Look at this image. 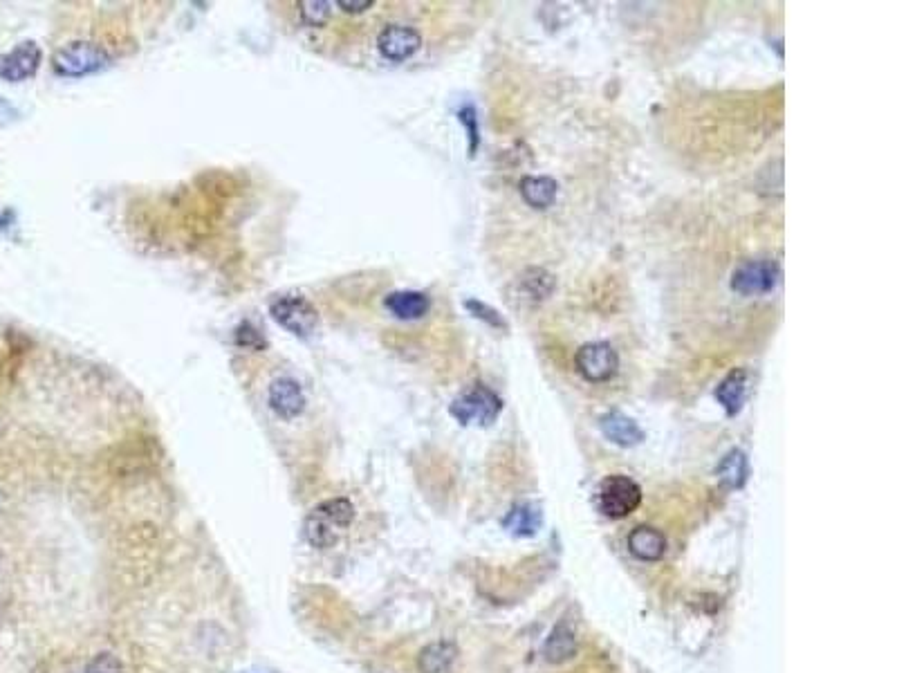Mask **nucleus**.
Here are the masks:
<instances>
[{
    "label": "nucleus",
    "instance_id": "a211bd4d",
    "mask_svg": "<svg viewBox=\"0 0 897 673\" xmlns=\"http://www.w3.org/2000/svg\"><path fill=\"white\" fill-rule=\"evenodd\" d=\"M543 523L541 507L534 503L514 505L503 519V528L514 537H534Z\"/></svg>",
    "mask_w": 897,
    "mask_h": 673
},
{
    "label": "nucleus",
    "instance_id": "7ed1b4c3",
    "mask_svg": "<svg viewBox=\"0 0 897 673\" xmlns=\"http://www.w3.org/2000/svg\"><path fill=\"white\" fill-rule=\"evenodd\" d=\"M599 510L608 519H626L642 505V487L633 478L624 474H613L601 481L597 490Z\"/></svg>",
    "mask_w": 897,
    "mask_h": 673
},
{
    "label": "nucleus",
    "instance_id": "f03ea898",
    "mask_svg": "<svg viewBox=\"0 0 897 673\" xmlns=\"http://www.w3.org/2000/svg\"><path fill=\"white\" fill-rule=\"evenodd\" d=\"M503 407H505L503 400L498 398L489 386L474 384L469 391L458 395V398L451 402L449 413L460 424L476 422L480 427H489V424L496 422V418L501 416Z\"/></svg>",
    "mask_w": 897,
    "mask_h": 673
},
{
    "label": "nucleus",
    "instance_id": "f8f14e48",
    "mask_svg": "<svg viewBox=\"0 0 897 673\" xmlns=\"http://www.w3.org/2000/svg\"><path fill=\"white\" fill-rule=\"evenodd\" d=\"M384 306L397 319L415 321L422 319L431 310V299L418 290H400L388 294L384 299Z\"/></svg>",
    "mask_w": 897,
    "mask_h": 673
},
{
    "label": "nucleus",
    "instance_id": "4be33fe9",
    "mask_svg": "<svg viewBox=\"0 0 897 673\" xmlns=\"http://www.w3.org/2000/svg\"><path fill=\"white\" fill-rule=\"evenodd\" d=\"M465 308L471 312V315H474L476 319H480V321H485L487 326H492V328H501V330H505L507 328V324H505V319L498 315V312L494 310V308H489V306H485V303H480V301H476V299H469V301H465Z\"/></svg>",
    "mask_w": 897,
    "mask_h": 673
},
{
    "label": "nucleus",
    "instance_id": "393cba45",
    "mask_svg": "<svg viewBox=\"0 0 897 673\" xmlns=\"http://www.w3.org/2000/svg\"><path fill=\"white\" fill-rule=\"evenodd\" d=\"M236 341H238V346H245V348H263L265 346V339L252 324H243L238 328Z\"/></svg>",
    "mask_w": 897,
    "mask_h": 673
},
{
    "label": "nucleus",
    "instance_id": "aec40b11",
    "mask_svg": "<svg viewBox=\"0 0 897 673\" xmlns=\"http://www.w3.org/2000/svg\"><path fill=\"white\" fill-rule=\"evenodd\" d=\"M716 474L723 485L732 487V490H741L749 476V460L745 456V451L732 449L729 454H725V458L720 460Z\"/></svg>",
    "mask_w": 897,
    "mask_h": 673
},
{
    "label": "nucleus",
    "instance_id": "f3484780",
    "mask_svg": "<svg viewBox=\"0 0 897 673\" xmlns=\"http://www.w3.org/2000/svg\"><path fill=\"white\" fill-rule=\"evenodd\" d=\"M543 656L550 665H563L577 656V633L570 629L566 622L557 624L550 633V638L545 640Z\"/></svg>",
    "mask_w": 897,
    "mask_h": 673
},
{
    "label": "nucleus",
    "instance_id": "9d476101",
    "mask_svg": "<svg viewBox=\"0 0 897 673\" xmlns=\"http://www.w3.org/2000/svg\"><path fill=\"white\" fill-rule=\"evenodd\" d=\"M267 402H270L276 416L283 420H294L299 418L305 409V393L297 380H292V377H281V380H276L270 386Z\"/></svg>",
    "mask_w": 897,
    "mask_h": 673
},
{
    "label": "nucleus",
    "instance_id": "9b49d317",
    "mask_svg": "<svg viewBox=\"0 0 897 673\" xmlns=\"http://www.w3.org/2000/svg\"><path fill=\"white\" fill-rule=\"evenodd\" d=\"M599 429L610 442H615L619 447H635L644 440V431L640 424L633 418L624 416L622 411H610L606 416H601Z\"/></svg>",
    "mask_w": 897,
    "mask_h": 673
},
{
    "label": "nucleus",
    "instance_id": "423d86ee",
    "mask_svg": "<svg viewBox=\"0 0 897 673\" xmlns=\"http://www.w3.org/2000/svg\"><path fill=\"white\" fill-rule=\"evenodd\" d=\"M274 321L297 337H310L319 326V312L303 297H279L270 303Z\"/></svg>",
    "mask_w": 897,
    "mask_h": 673
},
{
    "label": "nucleus",
    "instance_id": "a878e982",
    "mask_svg": "<svg viewBox=\"0 0 897 673\" xmlns=\"http://www.w3.org/2000/svg\"><path fill=\"white\" fill-rule=\"evenodd\" d=\"M373 5V0H337V7L344 9L346 14H364Z\"/></svg>",
    "mask_w": 897,
    "mask_h": 673
},
{
    "label": "nucleus",
    "instance_id": "5701e85b",
    "mask_svg": "<svg viewBox=\"0 0 897 673\" xmlns=\"http://www.w3.org/2000/svg\"><path fill=\"white\" fill-rule=\"evenodd\" d=\"M458 117H460V122L465 124V128H467V133H469V140H471V144H469V153L471 155H476V149H478V117H476V110L471 108V106H467V108H462L460 113H458Z\"/></svg>",
    "mask_w": 897,
    "mask_h": 673
},
{
    "label": "nucleus",
    "instance_id": "39448f33",
    "mask_svg": "<svg viewBox=\"0 0 897 673\" xmlns=\"http://www.w3.org/2000/svg\"><path fill=\"white\" fill-rule=\"evenodd\" d=\"M575 366L579 375L590 384L610 382L619 371V355L608 341H593L577 350Z\"/></svg>",
    "mask_w": 897,
    "mask_h": 673
},
{
    "label": "nucleus",
    "instance_id": "2eb2a0df",
    "mask_svg": "<svg viewBox=\"0 0 897 673\" xmlns=\"http://www.w3.org/2000/svg\"><path fill=\"white\" fill-rule=\"evenodd\" d=\"M716 400L720 407L725 409L729 418L738 416L747 400V371H743V368H734V371L718 384Z\"/></svg>",
    "mask_w": 897,
    "mask_h": 673
},
{
    "label": "nucleus",
    "instance_id": "1a4fd4ad",
    "mask_svg": "<svg viewBox=\"0 0 897 673\" xmlns=\"http://www.w3.org/2000/svg\"><path fill=\"white\" fill-rule=\"evenodd\" d=\"M41 59L43 52L34 41L16 45L12 52L0 54V79L12 81V84L30 79L36 75V70H39Z\"/></svg>",
    "mask_w": 897,
    "mask_h": 673
},
{
    "label": "nucleus",
    "instance_id": "dca6fc26",
    "mask_svg": "<svg viewBox=\"0 0 897 673\" xmlns=\"http://www.w3.org/2000/svg\"><path fill=\"white\" fill-rule=\"evenodd\" d=\"M521 196L523 200L530 205L532 209H550L557 200L559 193V184L550 175H527V178L521 180L519 184Z\"/></svg>",
    "mask_w": 897,
    "mask_h": 673
},
{
    "label": "nucleus",
    "instance_id": "4468645a",
    "mask_svg": "<svg viewBox=\"0 0 897 673\" xmlns=\"http://www.w3.org/2000/svg\"><path fill=\"white\" fill-rule=\"evenodd\" d=\"M554 285H557V281H554V276L548 270H543V267H530V270H525L519 276L516 290H519L521 301L536 306V303L550 299Z\"/></svg>",
    "mask_w": 897,
    "mask_h": 673
},
{
    "label": "nucleus",
    "instance_id": "6e6552de",
    "mask_svg": "<svg viewBox=\"0 0 897 673\" xmlns=\"http://www.w3.org/2000/svg\"><path fill=\"white\" fill-rule=\"evenodd\" d=\"M422 48V34L411 25H386L382 32L377 34V50L382 52V57L388 61L402 63L411 59L415 52Z\"/></svg>",
    "mask_w": 897,
    "mask_h": 673
},
{
    "label": "nucleus",
    "instance_id": "0eeeda50",
    "mask_svg": "<svg viewBox=\"0 0 897 673\" xmlns=\"http://www.w3.org/2000/svg\"><path fill=\"white\" fill-rule=\"evenodd\" d=\"M781 279L779 265L770 258H758V261H745L732 274V290L743 294V297H758L776 288Z\"/></svg>",
    "mask_w": 897,
    "mask_h": 673
},
{
    "label": "nucleus",
    "instance_id": "ddd939ff",
    "mask_svg": "<svg viewBox=\"0 0 897 673\" xmlns=\"http://www.w3.org/2000/svg\"><path fill=\"white\" fill-rule=\"evenodd\" d=\"M628 550L640 561H660L667 555V537L649 525H640L628 534Z\"/></svg>",
    "mask_w": 897,
    "mask_h": 673
},
{
    "label": "nucleus",
    "instance_id": "b1692460",
    "mask_svg": "<svg viewBox=\"0 0 897 673\" xmlns=\"http://www.w3.org/2000/svg\"><path fill=\"white\" fill-rule=\"evenodd\" d=\"M88 673H122V662L110 653H101L88 665Z\"/></svg>",
    "mask_w": 897,
    "mask_h": 673
},
{
    "label": "nucleus",
    "instance_id": "412c9836",
    "mask_svg": "<svg viewBox=\"0 0 897 673\" xmlns=\"http://www.w3.org/2000/svg\"><path fill=\"white\" fill-rule=\"evenodd\" d=\"M299 16L303 25L323 27L332 18V3H328V0H303V3H299Z\"/></svg>",
    "mask_w": 897,
    "mask_h": 673
},
{
    "label": "nucleus",
    "instance_id": "f257e3e1",
    "mask_svg": "<svg viewBox=\"0 0 897 673\" xmlns=\"http://www.w3.org/2000/svg\"><path fill=\"white\" fill-rule=\"evenodd\" d=\"M355 519V505L344 496L319 503L305 516L303 539L317 550H328L341 539Z\"/></svg>",
    "mask_w": 897,
    "mask_h": 673
},
{
    "label": "nucleus",
    "instance_id": "20e7f679",
    "mask_svg": "<svg viewBox=\"0 0 897 673\" xmlns=\"http://www.w3.org/2000/svg\"><path fill=\"white\" fill-rule=\"evenodd\" d=\"M108 63V52L97 43L75 41L63 45L52 57V66L61 77H88Z\"/></svg>",
    "mask_w": 897,
    "mask_h": 673
},
{
    "label": "nucleus",
    "instance_id": "6ab92c4d",
    "mask_svg": "<svg viewBox=\"0 0 897 673\" xmlns=\"http://www.w3.org/2000/svg\"><path fill=\"white\" fill-rule=\"evenodd\" d=\"M458 658V649L453 642H433L424 647L418 656L420 673H449Z\"/></svg>",
    "mask_w": 897,
    "mask_h": 673
}]
</instances>
